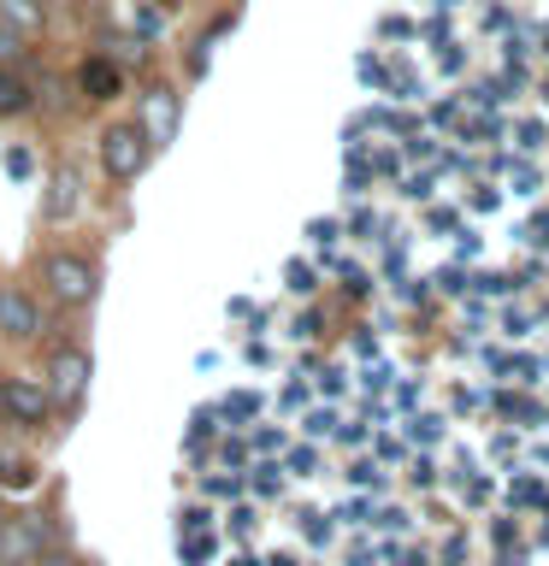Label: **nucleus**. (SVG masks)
Masks as SVG:
<instances>
[{
	"mask_svg": "<svg viewBox=\"0 0 549 566\" xmlns=\"http://www.w3.org/2000/svg\"><path fill=\"white\" fill-rule=\"evenodd\" d=\"M12 53H18V35H12L7 24H0V60H12Z\"/></svg>",
	"mask_w": 549,
	"mask_h": 566,
	"instance_id": "nucleus-17",
	"label": "nucleus"
},
{
	"mask_svg": "<svg viewBox=\"0 0 549 566\" xmlns=\"http://www.w3.org/2000/svg\"><path fill=\"white\" fill-rule=\"evenodd\" d=\"M0 413L18 419V424H42L53 413L48 384H35V378H0Z\"/></svg>",
	"mask_w": 549,
	"mask_h": 566,
	"instance_id": "nucleus-3",
	"label": "nucleus"
},
{
	"mask_svg": "<svg viewBox=\"0 0 549 566\" xmlns=\"http://www.w3.org/2000/svg\"><path fill=\"white\" fill-rule=\"evenodd\" d=\"M283 290H290V295H313V290H319V265H313V260H290Z\"/></svg>",
	"mask_w": 549,
	"mask_h": 566,
	"instance_id": "nucleus-11",
	"label": "nucleus"
},
{
	"mask_svg": "<svg viewBox=\"0 0 549 566\" xmlns=\"http://www.w3.org/2000/svg\"><path fill=\"white\" fill-rule=\"evenodd\" d=\"M24 106H30V88L18 83L7 65H0V113H24Z\"/></svg>",
	"mask_w": 549,
	"mask_h": 566,
	"instance_id": "nucleus-12",
	"label": "nucleus"
},
{
	"mask_svg": "<svg viewBox=\"0 0 549 566\" xmlns=\"http://www.w3.org/2000/svg\"><path fill=\"white\" fill-rule=\"evenodd\" d=\"M30 166H35V159H30L24 148H12V154H7V171H12V177H30Z\"/></svg>",
	"mask_w": 549,
	"mask_h": 566,
	"instance_id": "nucleus-15",
	"label": "nucleus"
},
{
	"mask_svg": "<svg viewBox=\"0 0 549 566\" xmlns=\"http://www.w3.org/2000/svg\"><path fill=\"white\" fill-rule=\"evenodd\" d=\"M0 24H18V30H35L42 24V12L30 7V0H0Z\"/></svg>",
	"mask_w": 549,
	"mask_h": 566,
	"instance_id": "nucleus-13",
	"label": "nucleus"
},
{
	"mask_svg": "<svg viewBox=\"0 0 549 566\" xmlns=\"http://www.w3.org/2000/svg\"><path fill=\"white\" fill-rule=\"evenodd\" d=\"M83 389H89V354H77V348L53 354V366H48V396H53V401H77Z\"/></svg>",
	"mask_w": 549,
	"mask_h": 566,
	"instance_id": "nucleus-6",
	"label": "nucleus"
},
{
	"mask_svg": "<svg viewBox=\"0 0 549 566\" xmlns=\"http://www.w3.org/2000/svg\"><path fill=\"white\" fill-rule=\"evenodd\" d=\"M35 555H48V520L42 513L0 520V566H35Z\"/></svg>",
	"mask_w": 549,
	"mask_h": 566,
	"instance_id": "nucleus-1",
	"label": "nucleus"
},
{
	"mask_svg": "<svg viewBox=\"0 0 549 566\" xmlns=\"http://www.w3.org/2000/svg\"><path fill=\"white\" fill-rule=\"evenodd\" d=\"M0 520H7V513H0Z\"/></svg>",
	"mask_w": 549,
	"mask_h": 566,
	"instance_id": "nucleus-18",
	"label": "nucleus"
},
{
	"mask_svg": "<svg viewBox=\"0 0 549 566\" xmlns=\"http://www.w3.org/2000/svg\"><path fill=\"white\" fill-rule=\"evenodd\" d=\"M48 189H53V195H48V219H65V212L77 207V177H71V171H60Z\"/></svg>",
	"mask_w": 549,
	"mask_h": 566,
	"instance_id": "nucleus-10",
	"label": "nucleus"
},
{
	"mask_svg": "<svg viewBox=\"0 0 549 566\" xmlns=\"http://www.w3.org/2000/svg\"><path fill=\"white\" fill-rule=\"evenodd\" d=\"M172 130H177V95H148V142H172Z\"/></svg>",
	"mask_w": 549,
	"mask_h": 566,
	"instance_id": "nucleus-8",
	"label": "nucleus"
},
{
	"mask_svg": "<svg viewBox=\"0 0 549 566\" xmlns=\"http://www.w3.org/2000/svg\"><path fill=\"white\" fill-rule=\"evenodd\" d=\"M35 566H83L77 555H53V548H48V555H35Z\"/></svg>",
	"mask_w": 549,
	"mask_h": 566,
	"instance_id": "nucleus-16",
	"label": "nucleus"
},
{
	"mask_svg": "<svg viewBox=\"0 0 549 566\" xmlns=\"http://www.w3.org/2000/svg\"><path fill=\"white\" fill-rule=\"evenodd\" d=\"M0 484H7V490H30L35 467H30V460H0Z\"/></svg>",
	"mask_w": 549,
	"mask_h": 566,
	"instance_id": "nucleus-14",
	"label": "nucleus"
},
{
	"mask_svg": "<svg viewBox=\"0 0 549 566\" xmlns=\"http://www.w3.org/2000/svg\"><path fill=\"white\" fill-rule=\"evenodd\" d=\"M496 495H503L514 513H549V478L543 472H514Z\"/></svg>",
	"mask_w": 549,
	"mask_h": 566,
	"instance_id": "nucleus-7",
	"label": "nucleus"
},
{
	"mask_svg": "<svg viewBox=\"0 0 549 566\" xmlns=\"http://www.w3.org/2000/svg\"><path fill=\"white\" fill-rule=\"evenodd\" d=\"M42 283L53 290V301H65V307H83L89 295H95V265L77 260V254H53L42 265Z\"/></svg>",
	"mask_w": 549,
	"mask_h": 566,
	"instance_id": "nucleus-2",
	"label": "nucleus"
},
{
	"mask_svg": "<svg viewBox=\"0 0 549 566\" xmlns=\"http://www.w3.org/2000/svg\"><path fill=\"white\" fill-rule=\"evenodd\" d=\"M83 88H89L95 101L118 95V65H113V60H89V65H83Z\"/></svg>",
	"mask_w": 549,
	"mask_h": 566,
	"instance_id": "nucleus-9",
	"label": "nucleus"
},
{
	"mask_svg": "<svg viewBox=\"0 0 549 566\" xmlns=\"http://www.w3.org/2000/svg\"><path fill=\"white\" fill-rule=\"evenodd\" d=\"M35 331H42V307H35L24 290H0V336H12V343H30Z\"/></svg>",
	"mask_w": 549,
	"mask_h": 566,
	"instance_id": "nucleus-5",
	"label": "nucleus"
},
{
	"mask_svg": "<svg viewBox=\"0 0 549 566\" xmlns=\"http://www.w3.org/2000/svg\"><path fill=\"white\" fill-rule=\"evenodd\" d=\"M101 166L113 177H136L142 166H148V136L131 130V124H113V130L101 136Z\"/></svg>",
	"mask_w": 549,
	"mask_h": 566,
	"instance_id": "nucleus-4",
	"label": "nucleus"
}]
</instances>
